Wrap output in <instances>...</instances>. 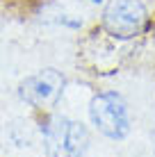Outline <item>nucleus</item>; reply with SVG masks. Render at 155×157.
Segmentation results:
<instances>
[{
	"instance_id": "nucleus-1",
	"label": "nucleus",
	"mask_w": 155,
	"mask_h": 157,
	"mask_svg": "<svg viewBox=\"0 0 155 157\" xmlns=\"http://www.w3.org/2000/svg\"><path fill=\"white\" fill-rule=\"evenodd\" d=\"M41 146L46 157H82L89 146L87 125L52 112L41 121Z\"/></svg>"
},
{
	"instance_id": "nucleus-2",
	"label": "nucleus",
	"mask_w": 155,
	"mask_h": 157,
	"mask_svg": "<svg viewBox=\"0 0 155 157\" xmlns=\"http://www.w3.org/2000/svg\"><path fill=\"white\" fill-rule=\"evenodd\" d=\"M148 25L151 16L141 0H112L100 14V30L114 41L139 39Z\"/></svg>"
},
{
	"instance_id": "nucleus-3",
	"label": "nucleus",
	"mask_w": 155,
	"mask_h": 157,
	"mask_svg": "<svg viewBox=\"0 0 155 157\" xmlns=\"http://www.w3.org/2000/svg\"><path fill=\"white\" fill-rule=\"evenodd\" d=\"M89 123L98 134L112 141H123L132 130L128 102L116 91H98L89 100Z\"/></svg>"
},
{
	"instance_id": "nucleus-4",
	"label": "nucleus",
	"mask_w": 155,
	"mask_h": 157,
	"mask_svg": "<svg viewBox=\"0 0 155 157\" xmlns=\"http://www.w3.org/2000/svg\"><path fill=\"white\" fill-rule=\"evenodd\" d=\"M64 89H66V78L62 75V71L48 66L21 80L16 96L21 102H25L32 109L48 112L52 107H57V102L64 96Z\"/></svg>"
},
{
	"instance_id": "nucleus-5",
	"label": "nucleus",
	"mask_w": 155,
	"mask_h": 157,
	"mask_svg": "<svg viewBox=\"0 0 155 157\" xmlns=\"http://www.w3.org/2000/svg\"><path fill=\"white\" fill-rule=\"evenodd\" d=\"M89 2H91V5H103L105 0H89Z\"/></svg>"
}]
</instances>
